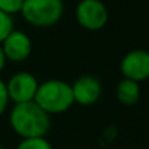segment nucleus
I'll list each match as a JSON object with an SVG mask.
<instances>
[{"mask_svg": "<svg viewBox=\"0 0 149 149\" xmlns=\"http://www.w3.org/2000/svg\"><path fill=\"white\" fill-rule=\"evenodd\" d=\"M9 123L13 132L22 139L47 136L51 129V116L33 100L16 103L9 113Z\"/></svg>", "mask_w": 149, "mask_h": 149, "instance_id": "obj_1", "label": "nucleus"}, {"mask_svg": "<svg viewBox=\"0 0 149 149\" xmlns=\"http://www.w3.org/2000/svg\"><path fill=\"white\" fill-rule=\"evenodd\" d=\"M33 101L49 116L65 113L72 107V104H75L71 84L56 78L41 83Z\"/></svg>", "mask_w": 149, "mask_h": 149, "instance_id": "obj_2", "label": "nucleus"}, {"mask_svg": "<svg viewBox=\"0 0 149 149\" xmlns=\"http://www.w3.org/2000/svg\"><path fill=\"white\" fill-rule=\"evenodd\" d=\"M26 23L35 28H49L56 25L64 15L62 0H23L20 9Z\"/></svg>", "mask_w": 149, "mask_h": 149, "instance_id": "obj_3", "label": "nucleus"}, {"mask_svg": "<svg viewBox=\"0 0 149 149\" xmlns=\"http://www.w3.org/2000/svg\"><path fill=\"white\" fill-rule=\"evenodd\" d=\"M75 19L81 28L96 32L106 26L109 12L101 0H81L75 7Z\"/></svg>", "mask_w": 149, "mask_h": 149, "instance_id": "obj_4", "label": "nucleus"}, {"mask_svg": "<svg viewBox=\"0 0 149 149\" xmlns=\"http://www.w3.org/2000/svg\"><path fill=\"white\" fill-rule=\"evenodd\" d=\"M38 86H39V83L33 74H31L28 71H19V72L13 74L9 78V81L6 83L9 100L13 104L32 101L35 99Z\"/></svg>", "mask_w": 149, "mask_h": 149, "instance_id": "obj_5", "label": "nucleus"}, {"mask_svg": "<svg viewBox=\"0 0 149 149\" xmlns=\"http://www.w3.org/2000/svg\"><path fill=\"white\" fill-rule=\"evenodd\" d=\"M120 72L123 78L142 83L149 78V51L133 49L129 51L120 61Z\"/></svg>", "mask_w": 149, "mask_h": 149, "instance_id": "obj_6", "label": "nucleus"}, {"mask_svg": "<svg viewBox=\"0 0 149 149\" xmlns=\"http://www.w3.org/2000/svg\"><path fill=\"white\" fill-rule=\"evenodd\" d=\"M4 56L12 62H23L31 56L32 52V39L23 31L13 29L6 39L0 44Z\"/></svg>", "mask_w": 149, "mask_h": 149, "instance_id": "obj_7", "label": "nucleus"}, {"mask_svg": "<svg viewBox=\"0 0 149 149\" xmlns=\"http://www.w3.org/2000/svg\"><path fill=\"white\" fill-rule=\"evenodd\" d=\"M72 96H74V103L80 106H93L96 104L99 99L101 97L103 87L97 77L94 75H81L78 77L72 84Z\"/></svg>", "mask_w": 149, "mask_h": 149, "instance_id": "obj_8", "label": "nucleus"}, {"mask_svg": "<svg viewBox=\"0 0 149 149\" xmlns=\"http://www.w3.org/2000/svg\"><path fill=\"white\" fill-rule=\"evenodd\" d=\"M116 97H117V101L123 106H135L141 99L139 83L129 78L120 80L116 87Z\"/></svg>", "mask_w": 149, "mask_h": 149, "instance_id": "obj_9", "label": "nucleus"}, {"mask_svg": "<svg viewBox=\"0 0 149 149\" xmlns=\"http://www.w3.org/2000/svg\"><path fill=\"white\" fill-rule=\"evenodd\" d=\"M16 149H54V148H52L51 142L45 136H41V138H26V139H22Z\"/></svg>", "mask_w": 149, "mask_h": 149, "instance_id": "obj_10", "label": "nucleus"}, {"mask_svg": "<svg viewBox=\"0 0 149 149\" xmlns=\"http://www.w3.org/2000/svg\"><path fill=\"white\" fill-rule=\"evenodd\" d=\"M15 29V22H13V16L7 15L4 12L0 10V44L6 39V36Z\"/></svg>", "mask_w": 149, "mask_h": 149, "instance_id": "obj_11", "label": "nucleus"}, {"mask_svg": "<svg viewBox=\"0 0 149 149\" xmlns=\"http://www.w3.org/2000/svg\"><path fill=\"white\" fill-rule=\"evenodd\" d=\"M23 0H0V10L7 15H16L20 13Z\"/></svg>", "mask_w": 149, "mask_h": 149, "instance_id": "obj_12", "label": "nucleus"}, {"mask_svg": "<svg viewBox=\"0 0 149 149\" xmlns=\"http://www.w3.org/2000/svg\"><path fill=\"white\" fill-rule=\"evenodd\" d=\"M9 96H7V88H6V83L0 78V116L6 111L7 104H9Z\"/></svg>", "mask_w": 149, "mask_h": 149, "instance_id": "obj_13", "label": "nucleus"}, {"mask_svg": "<svg viewBox=\"0 0 149 149\" xmlns=\"http://www.w3.org/2000/svg\"><path fill=\"white\" fill-rule=\"evenodd\" d=\"M6 62H7V59H6V56H4V52H3L1 47H0V72L4 70V67H6Z\"/></svg>", "mask_w": 149, "mask_h": 149, "instance_id": "obj_14", "label": "nucleus"}, {"mask_svg": "<svg viewBox=\"0 0 149 149\" xmlns=\"http://www.w3.org/2000/svg\"><path fill=\"white\" fill-rule=\"evenodd\" d=\"M0 149H3V146H1V143H0Z\"/></svg>", "mask_w": 149, "mask_h": 149, "instance_id": "obj_15", "label": "nucleus"}]
</instances>
